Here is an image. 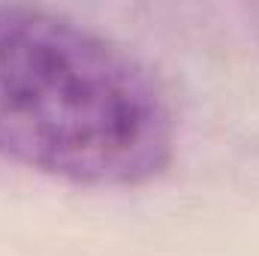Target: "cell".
I'll return each instance as SVG.
<instances>
[{
  "instance_id": "1",
  "label": "cell",
  "mask_w": 259,
  "mask_h": 256,
  "mask_svg": "<svg viewBox=\"0 0 259 256\" xmlns=\"http://www.w3.org/2000/svg\"><path fill=\"white\" fill-rule=\"evenodd\" d=\"M175 145L169 94L127 46L66 12L0 3V160L127 190L157 181Z\"/></svg>"
}]
</instances>
